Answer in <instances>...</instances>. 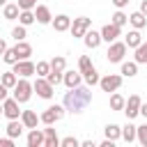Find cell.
I'll use <instances>...</instances> for the list:
<instances>
[{
    "label": "cell",
    "instance_id": "obj_1",
    "mask_svg": "<svg viewBox=\"0 0 147 147\" xmlns=\"http://www.w3.org/2000/svg\"><path fill=\"white\" fill-rule=\"evenodd\" d=\"M90 101H92V92L87 87H80V85L69 87V92L64 94V108L71 113H80Z\"/></svg>",
    "mask_w": 147,
    "mask_h": 147
},
{
    "label": "cell",
    "instance_id": "obj_2",
    "mask_svg": "<svg viewBox=\"0 0 147 147\" xmlns=\"http://www.w3.org/2000/svg\"><path fill=\"white\" fill-rule=\"evenodd\" d=\"M30 94H32V85H30L25 78L16 80V85H14V99H16L18 103H25V101L30 99Z\"/></svg>",
    "mask_w": 147,
    "mask_h": 147
},
{
    "label": "cell",
    "instance_id": "obj_3",
    "mask_svg": "<svg viewBox=\"0 0 147 147\" xmlns=\"http://www.w3.org/2000/svg\"><path fill=\"white\" fill-rule=\"evenodd\" d=\"M99 85H101L103 92H115V90L122 85V76H117V74H108V76L99 78Z\"/></svg>",
    "mask_w": 147,
    "mask_h": 147
},
{
    "label": "cell",
    "instance_id": "obj_4",
    "mask_svg": "<svg viewBox=\"0 0 147 147\" xmlns=\"http://www.w3.org/2000/svg\"><path fill=\"white\" fill-rule=\"evenodd\" d=\"M32 90H34V92H37V94H39L41 99H51V96H53V90H55V87H53V85H51V83H48L46 78H41V76H39V78L34 80Z\"/></svg>",
    "mask_w": 147,
    "mask_h": 147
},
{
    "label": "cell",
    "instance_id": "obj_5",
    "mask_svg": "<svg viewBox=\"0 0 147 147\" xmlns=\"http://www.w3.org/2000/svg\"><path fill=\"white\" fill-rule=\"evenodd\" d=\"M62 115H64V108L62 106H51V108H46L44 113H41V122L44 124H53V122H57V119H62Z\"/></svg>",
    "mask_w": 147,
    "mask_h": 147
},
{
    "label": "cell",
    "instance_id": "obj_6",
    "mask_svg": "<svg viewBox=\"0 0 147 147\" xmlns=\"http://www.w3.org/2000/svg\"><path fill=\"white\" fill-rule=\"evenodd\" d=\"M124 53H126V44H122V41H110V48H108L106 55H108L110 62H122Z\"/></svg>",
    "mask_w": 147,
    "mask_h": 147
},
{
    "label": "cell",
    "instance_id": "obj_7",
    "mask_svg": "<svg viewBox=\"0 0 147 147\" xmlns=\"http://www.w3.org/2000/svg\"><path fill=\"white\" fill-rule=\"evenodd\" d=\"M14 74L21 76V78H28V76L34 74V64H32L30 60H16V62H14Z\"/></svg>",
    "mask_w": 147,
    "mask_h": 147
},
{
    "label": "cell",
    "instance_id": "obj_8",
    "mask_svg": "<svg viewBox=\"0 0 147 147\" xmlns=\"http://www.w3.org/2000/svg\"><path fill=\"white\" fill-rule=\"evenodd\" d=\"M140 96L138 94H133V96H129V101H124V113H126V117L129 119H133L136 115H140Z\"/></svg>",
    "mask_w": 147,
    "mask_h": 147
},
{
    "label": "cell",
    "instance_id": "obj_9",
    "mask_svg": "<svg viewBox=\"0 0 147 147\" xmlns=\"http://www.w3.org/2000/svg\"><path fill=\"white\" fill-rule=\"evenodd\" d=\"M90 25H92V21H90L87 16L74 18V25H71V34H74V37H83V34L90 30Z\"/></svg>",
    "mask_w": 147,
    "mask_h": 147
},
{
    "label": "cell",
    "instance_id": "obj_10",
    "mask_svg": "<svg viewBox=\"0 0 147 147\" xmlns=\"http://www.w3.org/2000/svg\"><path fill=\"white\" fill-rule=\"evenodd\" d=\"M2 113H5L9 119H18V115H21L18 101H16V99H5V101H2Z\"/></svg>",
    "mask_w": 147,
    "mask_h": 147
},
{
    "label": "cell",
    "instance_id": "obj_11",
    "mask_svg": "<svg viewBox=\"0 0 147 147\" xmlns=\"http://www.w3.org/2000/svg\"><path fill=\"white\" fill-rule=\"evenodd\" d=\"M119 37V28L115 25V23H108V25H103V30H101V41H115Z\"/></svg>",
    "mask_w": 147,
    "mask_h": 147
},
{
    "label": "cell",
    "instance_id": "obj_12",
    "mask_svg": "<svg viewBox=\"0 0 147 147\" xmlns=\"http://www.w3.org/2000/svg\"><path fill=\"white\" fill-rule=\"evenodd\" d=\"M21 122H23V126H25V129H37L39 117H37V113H34V110H23V113H21Z\"/></svg>",
    "mask_w": 147,
    "mask_h": 147
},
{
    "label": "cell",
    "instance_id": "obj_13",
    "mask_svg": "<svg viewBox=\"0 0 147 147\" xmlns=\"http://www.w3.org/2000/svg\"><path fill=\"white\" fill-rule=\"evenodd\" d=\"M48 129H44V145L46 147H57L60 145V138L55 133V129H51V124H46Z\"/></svg>",
    "mask_w": 147,
    "mask_h": 147
},
{
    "label": "cell",
    "instance_id": "obj_14",
    "mask_svg": "<svg viewBox=\"0 0 147 147\" xmlns=\"http://www.w3.org/2000/svg\"><path fill=\"white\" fill-rule=\"evenodd\" d=\"M53 28H55V32H64V30H69V28H71V18H69L67 14H60V16H55Z\"/></svg>",
    "mask_w": 147,
    "mask_h": 147
},
{
    "label": "cell",
    "instance_id": "obj_15",
    "mask_svg": "<svg viewBox=\"0 0 147 147\" xmlns=\"http://www.w3.org/2000/svg\"><path fill=\"white\" fill-rule=\"evenodd\" d=\"M83 39H85V46H87V48H96V46L101 44V32L87 30V32L83 34Z\"/></svg>",
    "mask_w": 147,
    "mask_h": 147
},
{
    "label": "cell",
    "instance_id": "obj_16",
    "mask_svg": "<svg viewBox=\"0 0 147 147\" xmlns=\"http://www.w3.org/2000/svg\"><path fill=\"white\" fill-rule=\"evenodd\" d=\"M34 18H37L39 23H51L53 16H51V9H48L46 5H39V7L34 9Z\"/></svg>",
    "mask_w": 147,
    "mask_h": 147
},
{
    "label": "cell",
    "instance_id": "obj_17",
    "mask_svg": "<svg viewBox=\"0 0 147 147\" xmlns=\"http://www.w3.org/2000/svg\"><path fill=\"white\" fill-rule=\"evenodd\" d=\"M21 133H23V122L9 119V124H7V136H9V138H18Z\"/></svg>",
    "mask_w": 147,
    "mask_h": 147
},
{
    "label": "cell",
    "instance_id": "obj_18",
    "mask_svg": "<svg viewBox=\"0 0 147 147\" xmlns=\"http://www.w3.org/2000/svg\"><path fill=\"white\" fill-rule=\"evenodd\" d=\"M129 21H131V25H133L136 30H140V28H145V25H147V16H145L142 11L131 14V16H129Z\"/></svg>",
    "mask_w": 147,
    "mask_h": 147
},
{
    "label": "cell",
    "instance_id": "obj_19",
    "mask_svg": "<svg viewBox=\"0 0 147 147\" xmlns=\"http://www.w3.org/2000/svg\"><path fill=\"white\" fill-rule=\"evenodd\" d=\"M16 53H18V60H28L32 55V46L25 41H16Z\"/></svg>",
    "mask_w": 147,
    "mask_h": 147
},
{
    "label": "cell",
    "instance_id": "obj_20",
    "mask_svg": "<svg viewBox=\"0 0 147 147\" xmlns=\"http://www.w3.org/2000/svg\"><path fill=\"white\" fill-rule=\"evenodd\" d=\"M62 83H64L67 87H76V85H80V74H76V71H67V74L62 76Z\"/></svg>",
    "mask_w": 147,
    "mask_h": 147
},
{
    "label": "cell",
    "instance_id": "obj_21",
    "mask_svg": "<svg viewBox=\"0 0 147 147\" xmlns=\"http://www.w3.org/2000/svg\"><path fill=\"white\" fill-rule=\"evenodd\" d=\"M39 145H44V133L32 129L30 136H28V147H39Z\"/></svg>",
    "mask_w": 147,
    "mask_h": 147
},
{
    "label": "cell",
    "instance_id": "obj_22",
    "mask_svg": "<svg viewBox=\"0 0 147 147\" xmlns=\"http://www.w3.org/2000/svg\"><path fill=\"white\" fill-rule=\"evenodd\" d=\"M140 41H142L140 32H138V30H133V32H129V34H126V41H124V44H126L129 48H136V46H140Z\"/></svg>",
    "mask_w": 147,
    "mask_h": 147
},
{
    "label": "cell",
    "instance_id": "obj_23",
    "mask_svg": "<svg viewBox=\"0 0 147 147\" xmlns=\"http://www.w3.org/2000/svg\"><path fill=\"white\" fill-rule=\"evenodd\" d=\"M5 18L7 21H14V18H18V14H21V9H18V5H5Z\"/></svg>",
    "mask_w": 147,
    "mask_h": 147
},
{
    "label": "cell",
    "instance_id": "obj_24",
    "mask_svg": "<svg viewBox=\"0 0 147 147\" xmlns=\"http://www.w3.org/2000/svg\"><path fill=\"white\" fill-rule=\"evenodd\" d=\"M18 21H21V25H30V23H34L37 18H34L32 9H21V14H18Z\"/></svg>",
    "mask_w": 147,
    "mask_h": 147
},
{
    "label": "cell",
    "instance_id": "obj_25",
    "mask_svg": "<svg viewBox=\"0 0 147 147\" xmlns=\"http://www.w3.org/2000/svg\"><path fill=\"white\" fill-rule=\"evenodd\" d=\"M119 136H122V129H119L117 124H108V126H106V138H108V140H117Z\"/></svg>",
    "mask_w": 147,
    "mask_h": 147
},
{
    "label": "cell",
    "instance_id": "obj_26",
    "mask_svg": "<svg viewBox=\"0 0 147 147\" xmlns=\"http://www.w3.org/2000/svg\"><path fill=\"white\" fill-rule=\"evenodd\" d=\"M136 62L138 64L147 62V44H142V41H140V46H136Z\"/></svg>",
    "mask_w": 147,
    "mask_h": 147
},
{
    "label": "cell",
    "instance_id": "obj_27",
    "mask_svg": "<svg viewBox=\"0 0 147 147\" xmlns=\"http://www.w3.org/2000/svg\"><path fill=\"white\" fill-rule=\"evenodd\" d=\"M48 71H51V62H37V64H34V74H37V76L46 78Z\"/></svg>",
    "mask_w": 147,
    "mask_h": 147
},
{
    "label": "cell",
    "instance_id": "obj_28",
    "mask_svg": "<svg viewBox=\"0 0 147 147\" xmlns=\"http://www.w3.org/2000/svg\"><path fill=\"white\" fill-rule=\"evenodd\" d=\"M122 74L129 76V78L136 76V74H138V62H124V64H122Z\"/></svg>",
    "mask_w": 147,
    "mask_h": 147
},
{
    "label": "cell",
    "instance_id": "obj_29",
    "mask_svg": "<svg viewBox=\"0 0 147 147\" xmlns=\"http://www.w3.org/2000/svg\"><path fill=\"white\" fill-rule=\"evenodd\" d=\"M16 80H18V76H16L14 71H7V74H2V80H0V83H2L5 87H14Z\"/></svg>",
    "mask_w": 147,
    "mask_h": 147
},
{
    "label": "cell",
    "instance_id": "obj_30",
    "mask_svg": "<svg viewBox=\"0 0 147 147\" xmlns=\"http://www.w3.org/2000/svg\"><path fill=\"white\" fill-rule=\"evenodd\" d=\"M122 138H124L126 142H133V140H136V126H133V124H126V126L122 129Z\"/></svg>",
    "mask_w": 147,
    "mask_h": 147
},
{
    "label": "cell",
    "instance_id": "obj_31",
    "mask_svg": "<svg viewBox=\"0 0 147 147\" xmlns=\"http://www.w3.org/2000/svg\"><path fill=\"white\" fill-rule=\"evenodd\" d=\"M136 138H138V142H140L142 147H147V124L136 126Z\"/></svg>",
    "mask_w": 147,
    "mask_h": 147
},
{
    "label": "cell",
    "instance_id": "obj_32",
    "mask_svg": "<svg viewBox=\"0 0 147 147\" xmlns=\"http://www.w3.org/2000/svg\"><path fill=\"white\" fill-rule=\"evenodd\" d=\"M78 69H80V74H87V71H92L94 67H92V60L87 57V55H83L80 60H78Z\"/></svg>",
    "mask_w": 147,
    "mask_h": 147
},
{
    "label": "cell",
    "instance_id": "obj_33",
    "mask_svg": "<svg viewBox=\"0 0 147 147\" xmlns=\"http://www.w3.org/2000/svg\"><path fill=\"white\" fill-rule=\"evenodd\" d=\"M2 60H5L7 64H14V62L18 60V53H16V48H7V51L2 53Z\"/></svg>",
    "mask_w": 147,
    "mask_h": 147
},
{
    "label": "cell",
    "instance_id": "obj_34",
    "mask_svg": "<svg viewBox=\"0 0 147 147\" xmlns=\"http://www.w3.org/2000/svg\"><path fill=\"white\" fill-rule=\"evenodd\" d=\"M64 64H67V62H64V57H60V55H57V57H53V60H51V71H60V74H62V71H64Z\"/></svg>",
    "mask_w": 147,
    "mask_h": 147
},
{
    "label": "cell",
    "instance_id": "obj_35",
    "mask_svg": "<svg viewBox=\"0 0 147 147\" xmlns=\"http://www.w3.org/2000/svg\"><path fill=\"white\" fill-rule=\"evenodd\" d=\"M110 108H113V110H122V108H124V96L113 94V96H110Z\"/></svg>",
    "mask_w": 147,
    "mask_h": 147
},
{
    "label": "cell",
    "instance_id": "obj_36",
    "mask_svg": "<svg viewBox=\"0 0 147 147\" xmlns=\"http://www.w3.org/2000/svg\"><path fill=\"white\" fill-rule=\"evenodd\" d=\"M126 21H129V16H126L124 11H115V14H113V23H115L117 28H122Z\"/></svg>",
    "mask_w": 147,
    "mask_h": 147
},
{
    "label": "cell",
    "instance_id": "obj_37",
    "mask_svg": "<svg viewBox=\"0 0 147 147\" xmlns=\"http://www.w3.org/2000/svg\"><path fill=\"white\" fill-rule=\"evenodd\" d=\"M46 80H48V83L55 87V85H60V83H62V74H60V71H48Z\"/></svg>",
    "mask_w": 147,
    "mask_h": 147
},
{
    "label": "cell",
    "instance_id": "obj_38",
    "mask_svg": "<svg viewBox=\"0 0 147 147\" xmlns=\"http://www.w3.org/2000/svg\"><path fill=\"white\" fill-rule=\"evenodd\" d=\"M11 37H14L16 41H23V39H25V25H16V28L11 30Z\"/></svg>",
    "mask_w": 147,
    "mask_h": 147
},
{
    "label": "cell",
    "instance_id": "obj_39",
    "mask_svg": "<svg viewBox=\"0 0 147 147\" xmlns=\"http://www.w3.org/2000/svg\"><path fill=\"white\" fill-rule=\"evenodd\" d=\"M85 76V80H87V85H96L99 83V74L92 69V71H87V74H83Z\"/></svg>",
    "mask_w": 147,
    "mask_h": 147
},
{
    "label": "cell",
    "instance_id": "obj_40",
    "mask_svg": "<svg viewBox=\"0 0 147 147\" xmlns=\"http://www.w3.org/2000/svg\"><path fill=\"white\" fill-rule=\"evenodd\" d=\"M60 145H62V147H78V140H76L74 136H67L64 140H60Z\"/></svg>",
    "mask_w": 147,
    "mask_h": 147
},
{
    "label": "cell",
    "instance_id": "obj_41",
    "mask_svg": "<svg viewBox=\"0 0 147 147\" xmlns=\"http://www.w3.org/2000/svg\"><path fill=\"white\" fill-rule=\"evenodd\" d=\"M37 7V0H18V9H32Z\"/></svg>",
    "mask_w": 147,
    "mask_h": 147
},
{
    "label": "cell",
    "instance_id": "obj_42",
    "mask_svg": "<svg viewBox=\"0 0 147 147\" xmlns=\"http://www.w3.org/2000/svg\"><path fill=\"white\" fill-rule=\"evenodd\" d=\"M0 147H14V138H0Z\"/></svg>",
    "mask_w": 147,
    "mask_h": 147
},
{
    "label": "cell",
    "instance_id": "obj_43",
    "mask_svg": "<svg viewBox=\"0 0 147 147\" xmlns=\"http://www.w3.org/2000/svg\"><path fill=\"white\" fill-rule=\"evenodd\" d=\"M129 2H131V0H113V5H115L117 9H122V7H126Z\"/></svg>",
    "mask_w": 147,
    "mask_h": 147
},
{
    "label": "cell",
    "instance_id": "obj_44",
    "mask_svg": "<svg viewBox=\"0 0 147 147\" xmlns=\"http://www.w3.org/2000/svg\"><path fill=\"white\" fill-rule=\"evenodd\" d=\"M7 90H9V87H5V85L0 83V101H5V99H7Z\"/></svg>",
    "mask_w": 147,
    "mask_h": 147
},
{
    "label": "cell",
    "instance_id": "obj_45",
    "mask_svg": "<svg viewBox=\"0 0 147 147\" xmlns=\"http://www.w3.org/2000/svg\"><path fill=\"white\" fill-rule=\"evenodd\" d=\"M113 145H115V140H108V138L101 142V147H113Z\"/></svg>",
    "mask_w": 147,
    "mask_h": 147
},
{
    "label": "cell",
    "instance_id": "obj_46",
    "mask_svg": "<svg viewBox=\"0 0 147 147\" xmlns=\"http://www.w3.org/2000/svg\"><path fill=\"white\" fill-rule=\"evenodd\" d=\"M140 115L147 117V103H140Z\"/></svg>",
    "mask_w": 147,
    "mask_h": 147
},
{
    "label": "cell",
    "instance_id": "obj_47",
    "mask_svg": "<svg viewBox=\"0 0 147 147\" xmlns=\"http://www.w3.org/2000/svg\"><path fill=\"white\" fill-rule=\"evenodd\" d=\"M140 11L147 16V0H142V5H140Z\"/></svg>",
    "mask_w": 147,
    "mask_h": 147
},
{
    "label": "cell",
    "instance_id": "obj_48",
    "mask_svg": "<svg viewBox=\"0 0 147 147\" xmlns=\"http://www.w3.org/2000/svg\"><path fill=\"white\" fill-rule=\"evenodd\" d=\"M5 51H7V44H5V41H2V39H0V55H2V53H5Z\"/></svg>",
    "mask_w": 147,
    "mask_h": 147
},
{
    "label": "cell",
    "instance_id": "obj_49",
    "mask_svg": "<svg viewBox=\"0 0 147 147\" xmlns=\"http://www.w3.org/2000/svg\"><path fill=\"white\" fill-rule=\"evenodd\" d=\"M5 5H7V0H0V7H5Z\"/></svg>",
    "mask_w": 147,
    "mask_h": 147
},
{
    "label": "cell",
    "instance_id": "obj_50",
    "mask_svg": "<svg viewBox=\"0 0 147 147\" xmlns=\"http://www.w3.org/2000/svg\"><path fill=\"white\" fill-rule=\"evenodd\" d=\"M0 113H2V106H0Z\"/></svg>",
    "mask_w": 147,
    "mask_h": 147
}]
</instances>
